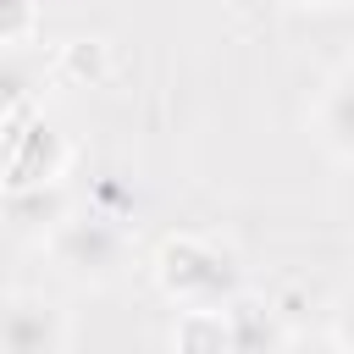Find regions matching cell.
I'll list each match as a JSON object with an SVG mask.
<instances>
[{
  "label": "cell",
  "instance_id": "cell-1",
  "mask_svg": "<svg viewBox=\"0 0 354 354\" xmlns=\"http://www.w3.org/2000/svg\"><path fill=\"white\" fill-rule=\"evenodd\" d=\"M160 288L183 299L188 310H221L232 304V254L210 238H171L160 249Z\"/></svg>",
  "mask_w": 354,
  "mask_h": 354
},
{
  "label": "cell",
  "instance_id": "cell-2",
  "mask_svg": "<svg viewBox=\"0 0 354 354\" xmlns=\"http://www.w3.org/2000/svg\"><path fill=\"white\" fill-rule=\"evenodd\" d=\"M55 254H61V266L66 271H77V277H111L116 271V260H122V232L111 227V221H100V216H72V221H61V232H55Z\"/></svg>",
  "mask_w": 354,
  "mask_h": 354
},
{
  "label": "cell",
  "instance_id": "cell-3",
  "mask_svg": "<svg viewBox=\"0 0 354 354\" xmlns=\"http://www.w3.org/2000/svg\"><path fill=\"white\" fill-rule=\"evenodd\" d=\"M61 315L55 304L33 299V293H11L6 304V354H61Z\"/></svg>",
  "mask_w": 354,
  "mask_h": 354
},
{
  "label": "cell",
  "instance_id": "cell-4",
  "mask_svg": "<svg viewBox=\"0 0 354 354\" xmlns=\"http://www.w3.org/2000/svg\"><path fill=\"white\" fill-rule=\"evenodd\" d=\"M227 315H232V354H282L288 337H282V326H277V315H271L266 304L232 299Z\"/></svg>",
  "mask_w": 354,
  "mask_h": 354
},
{
  "label": "cell",
  "instance_id": "cell-5",
  "mask_svg": "<svg viewBox=\"0 0 354 354\" xmlns=\"http://www.w3.org/2000/svg\"><path fill=\"white\" fill-rule=\"evenodd\" d=\"M315 122H321V138H326L337 155H354V66L326 83Z\"/></svg>",
  "mask_w": 354,
  "mask_h": 354
},
{
  "label": "cell",
  "instance_id": "cell-6",
  "mask_svg": "<svg viewBox=\"0 0 354 354\" xmlns=\"http://www.w3.org/2000/svg\"><path fill=\"white\" fill-rule=\"evenodd\" d=\"M177 354H232V315L227 310H183Z\"/></svg>",
  "mask_w": 354,
  "mask_h": 354
},
{
  "label": "cell",
  "instance_id": "cell-7",
  "mask_svg": "<svg viewBox=\"0 0 354 354\" xmlns=\"http://www.w3.org/2000/svg\"><path fill=\"white\" fill-rule=\"evenodd\" d=\"M337 343H343V348L354 354V293H348V299L337 304Z\"/></svg>",
  "mask_w": 354,
  "mask_h": 354
},
{
  "label": "cell",
  "instance_id": "cell-8",
  "mask_svg": "<svg viewBox=\"0 0 354 354\" xmlns=\"http://www.w3.org/2000/svg\"><path fill=\"white\" fill-rule=\"evenodd\" d=\"M293 354H348V348H343L337 337H326V343H299Z\"/></svg>",
  "mask_w": 354,
  "mask_h": 354
},
{
  "label": "cell",
  "instance_id": "cell-9",
  "mask_svg": "<svg viewBox=\"0 0 354 354\" xmlns=\"http://www.w3.org/2000/svg\"><path fill=\"white\" fill-rule=\"evenodd\" d=\"M299 6H326V0H299Z\"/></svg>",
  "mask_w": 354,
  "mask_h": 354
}]
</instances>
